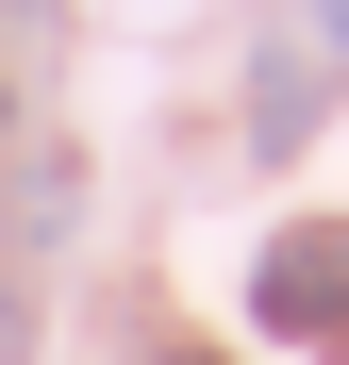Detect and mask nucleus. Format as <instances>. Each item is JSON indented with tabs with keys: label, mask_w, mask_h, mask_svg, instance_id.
<instances>
[{
	"label": "nucleus",
	"mask_w": 349,
	"mask_h": 365,
	"mask_svg": "<svg viewBox=\"0 0 349 365\" xmlns=\"http://www.w3.org/2000/svg\"><path fill=\"white\" fill-rule=\"evenodd\" d=\"M17 349H34V332H17V282H0V365H17Z\"/></svg>",
	"instance_id": "39448f33"
},
{
	"label": "nucleus",
	"mask_w": 349,
	"mask_h": 365,
	"mask_svg": "<svg viewBox=\"0 0 349 365\" xmlns=\"http://www.w3.org/2000/svg\"><path fill=\"white\" fill-rule=\"evenodd\" d=\"M333 67H349V50H333V34H300V17L250 50V150H266V166H283V150H316V116H333Z\"/></svg>",
	"instance_id": "f03ea898"
},
{
	"label": "nucleus",
	"mask_w": 349,
	"mask_h": 365,
	"mask_svg": "<svg viewBox=\"0 0 349 365\" xmlns=\"http://www.w3.org/2000/svg\"><path fill=\"white\" fill-rule=\"evenodd\" d=\"M0 232H17V250H67V232H84V166L67 150H17V166H0Z\"/></svg>",
	"instance_id": "7ed1b4c3"
},
{
	"label": "nucleus",
	"mask_w": 349,
	"mask_h": 365,
	"mask_svg": "<svg viewBox=\"0 0 349 365\" xmlns=\"http://www.w3.org/2000/svg\"><path fill=\"white\" fill-rule=\"evenodd\" d=\"M0 133H17V100H0Z\"/></svg>",
	"instance_id": "6e6552de"
},
{
	"label": "nucleus",
	"mask_w": 349,
	"mask_h": 365,
	"mask_svg": "<svg viewBox=\"0 0 349 365\" xmlns=\"http://www.w3.org/2000/svg\"><path fill=\"white\" fill-rule=\"evenodd\" d=\"M300 34H333V50H349V0H300Z\"/></svg>",
	"instance_id": "20e7f679"
},
{
	"label": "nucleus",
	"mask_w": 349,
	"mask_h": 365,
	"mask_svg": "<svg viewBox=\"0 0 349 365\" xmlns=\"http://www.w3.org/2000/svg\"><path fill=\"white\" fill-rule=\"evenodd\" d=\"M250 332L349 349V216H283V232H266V266H250Z\"/></svg>",
	"instance_id": "f257e3e1"
},
{
	"label": "nucleus",
	"mask_w": 349,
	"mask_h": 365,
	"mask_svg": "<svg viewBox=\"0 0 349 365\" xmlns=\"http://www.w3.org/2000/svg\"><path fill=\"white\" fill-rule=\"evenodd\" d=\"M150 365H233V349H150Z\"/></svg>",
	"instance_id": "0eeeda50"
},
{
	"label": "nucleus",
	"mask_w": 349,
	"mask_h": 365,
	"mask_svg": "<svg viewBox=\"0 0 349 365\" xmlns=\"http://www.w3.org/2000/svg\"><path fill=\"white\" fill-rule=\"evenodd\" d=\"M34 17H50V0H0V34H34Z\"/></svg>",
	"instance_id": "423d86ee"
}]
</instances>
